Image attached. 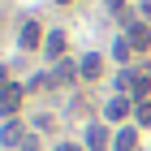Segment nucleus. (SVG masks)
Listing matches in <instances>:
<instances>
[{
    "label": "nucleus",
    "mask_w": 151,
    "mask_h": 151,
    "mask_svg": "<svg viewBox=\"0 0 151 151\" xmlns=\"http://www.w3.org/2000/svg\"><path fill=\"white\" fill-rule=\"evenodd\" d=\"M56 151H82V147H78V142H60Z\"/></svg>",
    "instance_id": "obj_16"
},
{
    "label": "nucleus",
    "mask_w": 151,
    "mask_h": 151,
    "mask_svg": "<svg viewBox=\"0 0 151 151\" xmlns=\"http://www.w3.org/2000/svg\"><path fill=\"white\" fill-rule=\"evenodd\" d=\"M22 138H26V134H22V125L9 116V121L0 125V142H4V147H22Z\"/></svg>",
    "instance_id": "obj_2"
},
{
    "label": "nucleus",
    "mask_w": 151,
    "mask_h": 151,
    "mask_svg": "<svg viewBox=\"0 0 151 151\" xmlns=\"http://www.w3.org/2000/svg\"><path fill=\"white\" fill-rule=\"evenodd\" d=\"M43 47H47V56L56 60L60 52H65V35H60V30H56V35H47V43H43Z\"/></svg>",
    "instance_id": "obj_10"
},
{
    "label": "nucleus",
    "mask_w": 151,
    "mask_h": 151,
    "mask_svg": "<svg viewBox=\"0 0 151 151\" xmlns=\"http://www.w3.org/2000/svg\"><path fill=\"white\" fill-rule=\"evenodd\" d=\"M39 39H43V30H39V22H26V26H22V47L30 52V47H39Z\"/></svg>",
    "instance_id": "obj_7"
},
{
    "label": "nucleus",
    "mask_w": 151,
    "mask_h": 151,
    "mask_svg": "<svg viewBox=\"0 0 151 151\" xmlns=\"http://www.w3.org/2000/svg\"><path fill=\"white\" fill-rule=\"evenodd\" d=\"M78 73H82V78H99V73H104V60L95 56V52H86L82 65H78Z\"/></svg>",
    "instance_id": "obj_4"
},
{
    "label": "nucleus",
    "mask_w": 151,
    "mask_h": 151,
    "mask_svg": "<svg viewBox=\"0 0 151 151\" xmlns=\"http://www.w3.org/2000/svg\"><path fill=\"white\" fill-rule=\"evenodd\" d=\"M9 91V73H4V65H0V95Z\"/></svg>",
    "instance_id": "obj_14"
},
{
    "label": "nucleus",
    "mask_w": 151,
    "mask_h": 151,
    "mask_svg": "<svg viewBox=\"0 0 151 151\" xmlns=\"http://www.w3.org/2000/svg\"><path fill=\"white\" fill-rule=\"evenodd\" d=\"M17 104H22V86H13V82H9V91L0 95V112L13 116V112H17Z\"/></svg>",
    "instance_id": "obj_3"
},
{
    "label": "nucleus",
    "mask_w": 151,
    "mask_h": 151,
    "mask_svg": "<svg viewBox=\"0 0 151 151\" xmlns=\"http://www.w3.org/2000/svg\"><path fill=\"white\" fill-rule=\"evenodd\" d=\"M138 125H151V99H147V104H138Z\"/></svg>",
    "instance_id": "obj_12"
},
{
    "label": "nucleus",
    "mask_w": 151,
    "mask_h": 151,
    "mask_svg": "<svg viewBox=\"0 0 151 151\" xmlns=\"http://www.w3.org/2000/svg\"><path fill=\"white\" fill-rule=\"evenodd\" d=\"M73 73H78V69H73L69 60H60V65H56V78H52V82H73Z\"/></svg>",
    "instance_id": "obj_11"
},
{
    "label": "nucleus",
    "mask_w": 151,
    "mask_h": 151,
    "mask_svg": "<svg viewBox=\"0 0 151 151\" xmlns=\"http://www.w3.org/2000/svg\"><path fill=\"white\" fill-rule=\"evenodd\" d=\"M134 142H138V134H134V129H121L116 142H112V151H134Z\"/></svg>",
    "instance_id": "obj_9"
},
{
    "label": "nucleus",
    "mask_w": 151,
    "mask_h": 151,
    "mask_svg": "<svg viewBox=\"0 0 151 151\" xmlns=\"http://www.w3.org/2000/svg\"><path fill=\"white\" fill-rule=\"evenodd\" d=\"M129 47H138V52L151 47V30H147V26H129Z\"/></svg>",
    "instance_id": "obj_6"
},
{
    "label": "nucleus",
    "mask_w": 151,
    "mask_h": 151,
    "mask_svg": "<svg viewBox=\"0 0 151 151\" xmlns=\"http://www.w3.org/2000/svg\"><path fill=\"white\" fill-rule=\"evenodd\" d=\"M104 4H108L112 13H121V4H125V0H104Z\"/></svg>",
    "instance_id": "obj_15"
},
{
    "label": "nucleus",
    "mask_w": 151,
    "mask_h": 151,
    "mask_svg": "<svg viewBox=\"0 0 151 151\" xmlns=\"http://www.w3.org/2000/svg\"><path fill=\"white\" fill-rule=\"evenodd\" d=\"M22 151H39V138H35V134H26V138H22Z\"/></svg>",
    "instance_id": "obj_13"
},
{
    "label": "nucleus",
    "mask_w": 151,
    "mask_h": 151,
    "mask_svg": "<svg viewBox=\"0 0 151 151\" xmlns=\"http://www.w3.org/2000/svg\"><path fill=\"white\" fill-rule=\"evenodd\" d=\"M86 147L91 151H108V129L104 125H91L86 129Z\"/></svg>",
    "instance_id": "obj_5"
},
{
    "label": "nucleus",
    "mask_w": 151,
    "mask_h": 151,
    "mask_svg": "<svg viewBox=\"0 0 151 151\" xmlns=\"http://www.w3.org/2000/svg\"><path fill=\"white\" fill-rule=\"evenodd\" d=\"M56 4H69V0H56Z\"/></svg>",
    "instance_id": "obj_17"
},
{
    "label": "nucleus",
    "mask_w": 151,
    "mask_h": 151,
    "mask_svg": "<svg viewBox=\"0 0 151 151\" xmlns=\"http://www.w3.org/2000/svg\"><path fill=\"white\" fill-rule=\"evenodd\" d=\"M125 112H129V99L125 95H112V99H108V121H121Z\"/></svg>",
    "instance_id": "obj_8"
},
{
    "label": "nucleus",
    "mask_w": 151,
    "mask_h": 151,
    "mask_svg": "<svg viewBox=\"0 0 151 151\" xmlns=\"http://www.w3.org/2000/svg\"><path fill=\"white\" fill-rule=\"evenodd\" d=\"M116 86L121 91H129L138 104H147V91H151V73H138V69H125L121 78H116Z\"/></svg>",
    "instance_id": "obj_1"
}]
</instances>
